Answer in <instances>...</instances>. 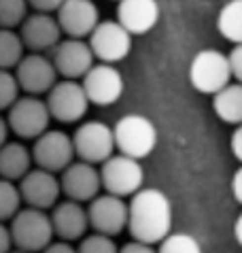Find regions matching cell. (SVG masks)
I'll return each mask as SVG.
<instances>
[{
  "instance_id": "4fadbf2b",
  "label": "cell",
  "mask_w": 242,
  "mask_h": 253,
  "mask_svg": "<svg viewBox=\"0 0 242 253\" xmlns=\"http://www.w3.org/2000/svg\"><path fill=\"white\" fill-rule=\"evenodd\" d=\"M15 77L21 92L40 96V94H47L55 85L58 70H55L51 58L32 51L30 55H24L19 60V64L15 66Z\"/></svg>"
},
{
  "instance_id": "7a4b0ae2",
  "label": "cell",
  "mask_w": 242,
  "mask_h": 253,
  "mask_svg": "<svg viewBox=\"0 0 242 253\" xmlns=\"http://www.w3.org/2000/svg\"><path fill=\"white\" fill-rule=\"evenodd\" d=\"M11 238L17 249L37 253L42 251L53 238V223L51 215H47L42 209H19L11 219Z\"/></svg>"
},
{
  "instance_id": "3957f363",
  "label": "cell",
  "mask_w": 242,
  "mask_h": 253,
  "mask_svg": "<svg viewBox=\"0 0 242 253\" xmlns=\"http://www.w3.org/2000/svg\"><path fill=\"white\" fill-rule=\"evenodd\" d=\"M115 136V149L123 156L142 160L155 149L158 145V130L153 122L145 115H123L113 128Z\"/></svg>"
},
{
  "instance_id": "9a60e30c",
  "label": "cell",
  "mask_w": 242,
  "mask_h": 253,
  "mask_svg": "<svg viewBox=\"0 0 242 253\" xmlns=\"http://www.w3.org/2000/svg\"><path fill=\"white\" fill-rule=\"evenodd\" d=\"M62 194H66L70 200L77 202H89L100 194L102 181H100V170H96V164L89 162H70V164L62 170L60 179Z\"/></svg>"
},
{
  "instance_id": "5bb4252c",
  "label": "cell",
  "mask_w": 242,
  "mask_h": 253,
  "mask_svg": "<svg viewBox=\"0 0 242 253\" xmlns=\"http://www.w3.org/2000/svg\"><path fill=\"white\" fill-rule=\"evenodd\" d=\"M53 66L64 79H83L85 73L94 66V51L83 39L68 37L51 49Z\"/></svg>"
},
{
  "instance_id": "ba28073f",
  "label": "cell",
  "mask_w": 242,
  "mask_h": 253,
  "mask_svg": "<svg viewBox=\"0 0 242 253\" xmlns=\"http://www.w3.org/2000/svg\"><path fill=\"white\" fill-rule=\"evenodd\" d=\"M73 145L75 156L79 160L89 162V164H102L115 151L113 128L102 122H85L75 130Z\"/></svg>"
},
{
  "instance_id": "ab89813d",
  "label": "cell",
  "mask_w": 242,
  "mask_h": 253,
  "mask_svg": "<svg viewBox=\"0 0 242 253\" xmlns=\"http://www.w3.org/2000/svg\"><path fill=\"white\" fill-rule=\"evenodd\" d=\"M117 2H119V0H117Z\"/></svg>"
},
{
  "instance_id": "8d00e7d4",
  "label": "cell",
  "mask_w": 242,
  "mask_h": 253,
  "mask_svg": "<svg viewBox=\"0 0 242 253\" xmlns=\"http://www.w3.org/2000/svg\"><path fill=\"white\" fill-rule=\"evenodd\" d=\"M6 134H9V124H6V119L0 115V147L6 143Z\"/></svg>"
},
{
  "instance_id": "d6a6232c",
  "label": "cell",
  "mask_w": 242,
  "mask_h": 253,
  "mask_svg": "<svg viewBox=\"0 0 242 253\" xmlns=\"http://www.w3.org/2000/svg\"><path fill=\"white\" fill-rule=\"evenodd\" d=\"M230 145H232V153L236 156V160L242 162V122L236 126V130H234Z\"/></svg>"
},
{
  "instance_id": "277c9868",
  "label": "cell",
  "mask_w": 242,
  "mask_h": 253,
  "mask_svg": "<svg viewBox=\"0 0 242 253\" xmlns=\"http://www.w3.org/2000/svg\"><path fill=\"white\" fill-rule=\"evenodd\" d=\"M189 81L198 92L217 94L232 81L230 58L217 49H202L189 64Z\"/></svg>"
},
{
  "instance_id": "2e32d148",
  "label": "cell",
  "mask_w": 242,
  "mask_h": 253,
  "mask_svg": "<svg viewBox=\"0 0 242 253\" xmlns=\"http://www.w3.org/2000/svg\"><path fill=\"white\" fill-rule=\"evenodd\" d=\"M19 194L28 207L47 211L58 205L62 187L60 181L55 179V172H49L45 168H37V170H28L19 179Z\"/></svg>"
},
{
  "instance_id": "ac0fdd59",
  "label": "cell",
  "mask_w": 242,
  "mask_h": 253,
  "mask_svg": "<svg viewBox=\"0 0 242 253\" xmlns=\"http://www.w3.org/2000/svg\"><path fill=\"white\" fill-rule=\"evenodd\" d=\"M19 37L24 41L26 49L37 53H45L60 43L62 28L58 24V17H53L51 13L34 11L32 15H26L19 28Z\"/></svg>"
},
{
  "instance_id": "cb8c5ba5",
  "label": "cell",
  "mask_w": 242,
  "mask_h": 253,
  "mask_svg": "<svg viewBox=\"0 0 242 253\" xmlns=\"http://www.w3.org/2000/svg\"><path fill=\"white\" fill-rule=\"evenodd\" d=\"M24 41L13 28H0V68H15L24 58Z\"/></svg>"
},
{
  "instance_id": "f1b7e54d",
  "label": "cell",
  "mask_w": 242,
  "mask_h": 253,
  "mask_svg": "<svg viewBox=\"0 0 242 253\" xmlns=\"http://www.w3.org/2000/svg\"><path fill=\"white\" fill-rule=\"evenodd\" d=\"M77 251H79V253H119V247L113 243L111 236L96 232V234L83 238Z\"/></svg>"
},
{
  "instance_id": "30bf717a",
  "label": "cell",
  "mask_w": 242,
  "mask_h": 253,
  "mask_svg": "<svg viewBox=\"0 0 242 253\" xmlns=\"http://www.w3.org/2000/svg\"><path fill=\"white\" fill-rule=\"evenodd\" d=\"M32 160L39 168L49 172H62L75 160L73 136L62 130H45L39 138H34Z\"/></svg>"
},
{
  "instance_id": "8fae6325",
  "label": "cell",
  "mask_w": 242,
  "mask_h": 253,
  "mask_svg": "<svg viewBox=\"0 0 242 253\" xmlns=\"http://www.w3.org/2000/svg\"><path fill=\"white\" fill-rule=\"evenodd\" d=\"M83 89L89 98V104H96V107H111L115 104L121 94H123V77H121L119 70L113 64H94L83 77Z\"/></svg>"
},
{
  "instance_id": "83f0119b",
  "label": "cell",
  "mask_w": 242,
  "mask_h": 253,
  "mask_svg": "<svg viewBox=\"0 0 242 253\" xmlns=\"http://www.w3.org/2000/svg\"><path fill=\"white\" fill-rule=\"evenodd\" d=\"M19 98V83L15 73L0 68V111H9V107Z\"/></svg>"
},
{
  "instance_id": "4dcf8cb0",
  "label": "cell",
  "mask_w": 242,
  "mask_h": 253,
  "mask_svg": "<svg viewBox=\"0 0 242 253\" xmlns=\"http://www.w3.org/2000/svg\"><path fill=\"white\" fill-rule=\"evenodd\" d=\"M62 2L64 0H28V4H30L34 11H42V13H55Z\"/></svg>"
},
{
  "instance_id": "9c48e42d",
  "label": "cell",
  "mask_w": 242,
  "mask_h": 253,
  "mask_svg": "<svg viewBox=\"0 0 242 253\" xmlns=\"http://www.w3.org/2000/svg\"><path fill=\"white\" fill-rule=\"evenodd\" d=\"M87 39L94 58L106 62V64H117V62L125 60L132 49V34L117 19L115 22H98Z\"/></svg>"
},
{
  "instance_id": "8992f818",
  "label": "cell",
  "mask_w": 242,
  "mask_h": 253,
  "mask_svg": "<svg viewBox=\"0 0 242 253\" xmlns=\"http://www.w3.org/2000/svg\"><path fill=\"white\" fill-rule=\"evenodd\" d=\"M47 107L55 122L60 124H77L87 113L89 98L83 89V83L77 79L55 81V85L47 92Z\"/></svg>"
},
{
  "instance_id": "e575fe53",
  "label": "cell",
  "mask_w": 242,
  "mask_h": 253,
  "mask_svg": "<svg viewBox=\"0 0 242 253\" xmlns=\"http://www.w3.org/2000/svg\"><path fill=\"white\" fill-rule=\"evenodd\" d=\"M13 247V238H11V230L0 221V253H9Z\"/></svg>"
},
{
  "instance_id": "74e56055",
  "label": "cell",
  "mask_w": 242,
  "mask_h": 253,
  "mask_svg": "<svg viewBox=\"0 0 242 253\" xmlns=\"http://www.w3.org/2000/svg\"><path fill=\"white\" fill-rule=\"evenodd\" d=\"M234 236H236V241H238V245H242V213L238 215V219H236V223H234Z\"/></svg>"
},
{
  "instance_id": "d590c367",
  "label": "cell",
  "mask_w": 242,
  "mask_h": 253,
  "mask_svg": "<svg viewBox=\"0 0 242 253\" xmlns=\"http://www.w3.org/2000/svg\"><path fill=\"white\" fill-rule=\"evenodd\" d=\"M232 194L236 198L238 205H242V166L234 172V179H232Z\"/></svg>"
},
{
  "instance_id": "6da1fadb",
  "label": "cell",
  "mask_w": 242,
  "mask_h": 253,
  "mask_svg": "<svg viewBox=\"0 0 242 253\" xmlns=\"http://www.w3.org/2000/svg\"><path fill=\"white\" fill-rule=\"evenodd\" d=\"M172 228V205L161 189L140 187L127 205V230L134 241L160 245Z\"/></svg>"
},
{
  "instance_id": "7402d4cb",
  "label": "cell",
  "mask_w": 242,
  "mask_h": 253,
  "mask_svg": "<svg viewBox=\"0 0 242 253\" xmlns=\"http://www.w3.org/2000/svg\"><path fill=\"white\" fill-rule=\"evenodd\" d=\"M212 109L221 122L238 126L242 122V83H227L223 89L212 94Z\"/></svg>"
},
{
  "instance_id": "5b68a950",
  "label": "cell",
  "mask_w": 242,
  "mask_h": 253,
  "mask_svg": "<svg viewBox=\"0 0 242 253\" xmlns=\"http://www.w3.org/2000/svg\"><path fill=\"white\" fill-rule=\"evenodd\" d=\"M49 122H51V113L47 102L32 94L17 98L9 107V115H6L9 130L26 140L39 138L42 132L49 130Z\"/></svg>"
},
{
  "instance_id": "52a82bcc",
  "label": "cell",
  "mask_w": 242,
  "mask_h": 253,
  "mask_svg": "<svg viewBox=\"0 0 242 253\" xmlns=\"http://www.w3.org/2000/svg\"><path fill=\"white\" fill-rule=\"evenodd\" d=\"M100 181L104 192L115 194V196H132L142 187L145 181V170H142L140 162L130 156H111L109 160L102 162L100 168Z\"/></svg>"
},
{
  "instance_id": "603a6c76",
  "label": "cell",
  "mask_w": 242,
  "mask_h": 253,
  "mask_svg": "<svg viewBox=\"0 0 242 253\" xmlns=\"http://www.w3.org/2000/svg\"><path fill=\"white\" fill-rule=\"evenodd\" d=\"M217 30L230 43H242V0H230L217 17Z\"/></svg>"
},
{
  "instance_id": "d4e9b609",
  "label": "cell",
  "mask_w": 242,
  "mask_h": 253,
  "mask_svg": "<svg viewBox=\"0 0 242 253\" xmlns=\"http://www.w3.org/2000/svg\"><path fill=\"white\" fill-rule=\"evenodd\" d=\"M21 194L19 187L9 179L0 177V221L13 219V215L19 211Z\"/></svg>"
},
{
  "instance_id": "f546056e",
  "label": "cell",
  "mask_w": 242,
  "mask_h": 253,
  "mask_svg": "<svg viewBox=\"0 0 242 253\" xmlns=\"http://www.w3.org/2000/svg\"><path fill=\"white\" fill-rule=\"evenodd\" d=\"M230 58V68H232V77L238 83H242V43H238L232 49V53L227 55Z\"/></svg>"
},
{
  "instance_id": "484cf974",
  "label": "cell",
  "mask_w": 242,
  "mask_h": 253,
  "mask_svg": "<svg viewBox=\"0 0 242 253\" xmlns=\"http://www.w3.org/2000/svg\"><path fill=\"white\" fill-rule=\"evenodd\" d=\"M158 253H202V247L194 236L185 234V232H174L160 241Z\"/></svg>"
},
{
  "instance_id": "1f68e13d",
  "label": "cell",
  "mask_w": 242,
  "mask_h": 253,
  "mask_svg": "<svg viewBox=\"0 0 242 253\" xmlns=\"http://www.w3.org/2000/svg\"><path fill=\"white\" fill-rule=\"evenodd\" d=\"M119 253H158V251H155L153 245H149V243L132 241V243H125L123 247L119 249Z\"/></svg>"
},
{
  "instance_id": "f35d334b",
  "label": "cell",
  "mask_w": 242,
  "mask_h": 253,
  "mask_svg": "<svg viewBox=\"0 0 242 253\" xmlns=\"http://www.w3.org/2000/svg\"><path fill=\"white\" fill-rule=\"evenodd\" d=\"M9 253H30V251H24V249H17V251H9Z\"/></svg>"
},
{
  "instance_id": "836d02e7",
  "label": "cell",
  "mask_w": 242,
  "mask_h": 253,
  "mask_svg": "<svg viewBox=\"0 0 242 253\" xmlns=\"http://www.w3.org/2000/svg\"><path fill=\"white\" fill-rule=\"evenodd\" d=\"M40 253H79V251H77L68 241H60V243H49Z\"/></svg>"
},
{
  "instance_id": "e0dca14e",
  "label": "cell",
  "mask_w": 242,
  "mask_h": 253,
  "mask_svg": "<svg viewBox=\"0 0 242 253\" xmlns=\"http://www.w3.org/2000/svg\"><path fill=\"white\" fill-rule=\"evenodd\" d=\"M55 13L62 34L73 39H87L100 22V13L94 0H64Z\"/></svg>"
},
{
  "instance_id": "7c38bea8",
  "label": "cell",
  "mask_w": 242,
  "mask_h": 253,
  "mask_svg": "<svg viewBox=\"0 0 242 253\" xmlns=\"http://www.w3.org/2000/svg\"><path fill=\"white\" fill-rule=\"evenodd\" d=\"M89 228L106 236H115L123 228H127V205L121 196L115 194H98L89 200L87 207Z\"/></svg>"
},
{
  "instance_id": "ffe728a7",
  "label": "cell",
  "mask_w": 242,
  "mask_h": 253,
  "mask_svg": "<svg viewBox=\"0 0 242 253\" xmlns=\"http://www.w3.org/2000/svg\"><path fill=\"white\" fill-rule=\"evenodd\" d=\"M51 223H53V234H58L62 241H79L89 228L87 211L81 207L77 200H66L53 207L51 213Z\"/></svg>"
},
{
  "instance_id": "4316f807",
  "label": "cell",
  "mask_w": 242,
  "mask_h": 253,
  "mask_svg": "<svg viewBox=\"0 0 242 253\" xmlns=\"http://www.w3.org/2000/svg\"><path fill=\"white\" fill-rule=\"evenodd\" d=\"M28 0H0V28H15L28 15Z\"/></svg>"
},
{
  "instance_id": "44dd1931",
  "label": "cell",
  "mask_w": 242,
  "mask_h": 253,
  "mask_svg": "<svg viewBox=\"0 0 242 253\" xmlns=\"http://www.w3.org/2000/svg\"><path fill=\"white\" fill-rule=\"evenodd\" d=\"M32 153L24 143H4L0 147V177L19 181L30 170Z\"/></svg>"
},
{
  "instance_id": "d6986e66",
  "label": "cell",
  "mask_w": 242,
  "mask_h": 253,
  "mask_svg": "<svg viewBox=\"0 0 242 253\" xmlns=\"http://www.w3.org/2000/svg\"><path fill=\"white\" fill-rule=\"evenodd\" d=\"M117 22L132 34H147L160 22L158 0H119Z\"/></svg>"
}]
</instances>
